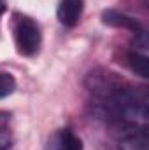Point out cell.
Masks as SVG:
<instances>
[{"label": "cell", "mask_w": 149, "mask_h": 150, "mask_svg": "<svg viewBox=\"0 0 149 150\" xmlns=\"http://www.w3.org/2000/svg\"><path fill=\"white\" fill-rule=\"evenodd\" d=\"M102 21H104L105 25H109V26H117V28L132 30L135 35H139V33L144 32L142 25H140L137 19H133V18H130V16H126V14H123V12H119V11H114V9L104 11Z\"/></svg>", "instance_id": "2"}, {"label": "cell", "mask_w": 149, "mask_h": 150, "mask_svg": "<svg viewBox=\"0 0 149 150\" xmlns=\"http://www.w3.org/2000/svg\"><path fill=\"white\" fill-rule=\"evenodd\" d=\"M4 11H5V0H0V16L4 14Z\"/></svg>", "instance_id": "10"}, {"label": "cell", "mask_w": 149, "mask_h": 150, "mask_svg": "<svg viewBox=\"0 0 149 150\" xmlns=\"http://www.w3.org/2000/svg\"><path fill=\"white\" fill-rule=\"evenodd\" d=\"M128 61H130V67L132 70L140 77H149V59L146 56V52H137V51H132L128 54Z\"/></svg>", "instance_id": "6"}, {"label": "cell", "mask_w": 149, "mask_h": 150, "mask_svg": "<svg viewBox=\"0 0 149 150\" xmlns=\"http://www.w3.org/2000/svg\"><path fill=\"white\" fill-rule=\"evenodd\" d=\"M16 89V80L14 77L7 72H0V100L7 98L9 94H12Z\"/></svg>", "instance_id": "7"}, {"label": "cell", "mask_w": 149, "mask_h": 150, "mask_svg": "<svg viewBox=\"0 0 149 150\" xmlns=\"http://www.w3.org/2000/svg\"><path fill=\"white\" fill-rule=\"evenodd\" d=\"M82 14V0H60L58 21L65 26H75Z\"/></svg>", "instance_id": "4"}, {"label": "cell", "mask_w": 149, "mask_h": 150, "mask_svg": "<svg viewBox=\"0 0 149 150\" xmlns=\"http://www.w3.org/2000/svg\"><path fill=\"white\" fill-rule=\"evenodd\" d=\"M7 120H9V113L0 112V124H2V122H7Z\"/></svg>", "instance_id": "9"}, {"label": "cell", "mask_w": 149, "mask_h": 150, "mask_svg": "<svg viewBox=\"0 0 149 150\" xmlns=\"http://www.w3.org/2000/svg\"><path fill=\"white\" fill-rule=\"evenodd\" d=\"M14 40L19 54L34 56L40 47L39 25L28 16H18L14 21Z\"/></svg>", "instance_id": "1"}, {"label": "cell", "mask_w": 149, "mask_h": 150, "mask_svg": "<svg viewBox=\"0 0 149 150\" xmlns=\"http://www.w3.org/2000/svg\"><path fill=\"white\" fill-rule=\"evenodd\" d=\"M47 150H82V142L70 129H62L54 136H51Z\"/></svg>", "instance_id": "5"}, {"label": "cell", "mask_w": 149, "mask_h": 150, "mask_svg": "<svg viewBox=\"0 0 149 150\" xmlns=\"http://www.w3.org/2000/svg\"><path fill=\"white\" fill-rule=\"evenodd\" d=\"M12 147V136L7 129L0 127V150H11Z\"/></svg>", "instance_id": "8"}, {"label": "cell", "mask_w": 149, "mask_h": 150, "mask_svg": "<svg viewBox=\"0 0 149 150\" xmlns=\"http://www.w3.org/2000/svg\"><path fill=\"white\" fill-rule=\"evenodd\" d=\"M119 150H149L146 127H132L119 140Z\"/></svg>", "instance_id": "3"}]
</instances>
